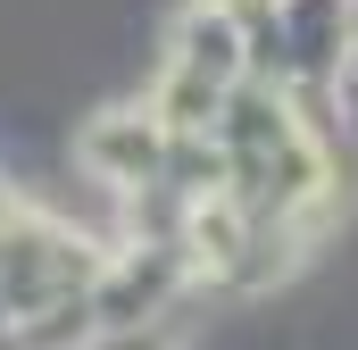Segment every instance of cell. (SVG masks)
I'll return each instance as SVG.
<instances>
[{
  "mask_svg": "<svg viewBox=\"0 0 358 350\" xmlns=\"http://www.w3.org/2000/svg\"><path fill=\"white\" fill-rule=\"evenodd\" d=\"M159 150H167V134H159L150 108L134 100V108H108V117L84 125L76 167H84L100 192H134V183H159Z\"/></svg>",
  "mask_w": 358,
  "mask_h": 350,
  "instance_id": "6da1fadb",
  "label": "cell"
},
{
  "mask_svg": "<svg viewBox=\"0 0 358 350\" xmlns=\"http://www.w3.org/2000/svg\"><path fill=\"white\" fill-rule=\"evenodd\" d=\"M350 50H358V0H350Z\"/></svg>",
  "mask_w": 358,
  "mask_h": 350,
  "instance_id": "7a4b0ae2",
  "label": "cell"
}]
</instances>
